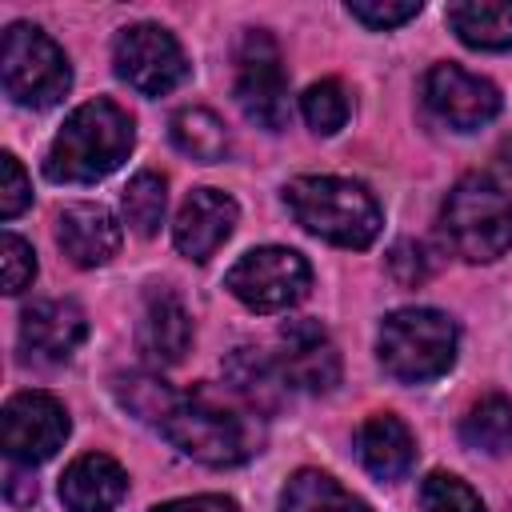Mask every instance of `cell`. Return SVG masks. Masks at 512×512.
Instances as JSON below:
<instances>
[{
	"mask_svg": "<svg viewBox=\"0 0 512 512\" xmlns=\"http://www.w3.org/2000/svg\"><path fill=\"white\" fill-rule=\"evenodd\" d=\"M116 396L128 412L148 420L168 444H176L184 456L232 468L260 452V424L252 412L224 408L220 400L204 392H172L156 376H124L116 380Z\"/></svg>",
	"mask_w": 512,
	"mask_h": 512,
	"instance_id": "cell-1",
	"label": "cell"
},
{
	"mask_svg": "<svg viewBox=\"0 0 512 512\" xmlns=\"http://www.w3.org/2000/svg\"><path fill=\"white\" fill-rule=\"evenodd\" d=\"M132 140H136L132 116L120 104L88 100L72 108V116L56 132L44 156V176L56 184H96L128 160Z\"/></svg>",
	"mask_w": 512,
	"mask_h": 512,
	"instance_id": "cell-2",
	"label": "cell"
},
{
	"mask_svg": "<svg viewBox=\"0 0 512 512\" xmlns=\"http://www.w3.org/2000/svg\"><path fill=\"white\" fill-rule=\"evenodd\" d=\"M284 204L304 232L336 248H368L384 224L376 196L344 176H296L284 188Z\"/></svg>",
	"mask_w": 512,
	"mask_h": 512,
	"instance_id": "cell-3",
	"label": "cell"
},
{
	"mask_svg": "<svg viewBox=\"0 0 512 512\" xmlns=\"http://www.w3.org/2000/svg\"><path fill=\"white\" fill-rule=\"evenodd\" d=\"M448 248L468 264L500 260L512 248V196L492 176H460L440 208Z\"/></svg>",
	"mask_w": 512,
	"mask_h": 512,
	"instance_id": "cell-4",
	"label": "cell"
},
{
	"mask_svg": "<svg viewBox=\"0 0 512 512\" xmlns=\"http://www.w3.org/2000/svg\"><path fill=\"white\" fill-rule=\"evenodd\" d=\"M376 352L392 380L428 384L456 364V324L436 308H400L384 316Z\"/></svg>",
	"mask_w": 512,
	"mask_h": 512,
	"instance_id": "cell-5",
	"label": "cell"
},
{
	"mask_svg": "<svg viewBox=\"0 0 512 512\" xmlns=\"http://www.w3.org/2000/svg\"><path fill=\"white\" fill-rule=\"evenodd\" d=\"M4 92L24 108H52L72 88V68L64 48L36 24H8L0 44Z\"/></svg>",
	"mask_w": 512,
	"mask_h": 512,
	"instance_id": "cell-6",
	"label": "cell"
},
{
	"mask_svg": "<svg viewBox=\"0 0 512 512\" xmlns=\"http://www.w3.org/2000/svg\"><path fill=\"white\" fill-rule=\"evenodd\" d=\"M308 284H312L308 260L280 244L244 252L224 276V288L252 312H284L308 296Z\"/></svg>",
	"mask_w": 512,
	"mask_h": 512,
	"instance_id": "cell-7",
	"label": "cell"
},
{
	"mask_svg": "<svg viewBox=\"0 0 512 512\" xmlns=\"http://www.w3.org/2000/svg\"><path fill=\"white\" fill-rule=\"evenodd\" d=\"M236 104L240 112L268 132H280L288 124V76L280 48L268 32L252 28L244 32L236 48Z\"/></svg>",
	"mask_w": 512,
	"mask_h": 512,
	"instance_id": "cell-8",
	"label": "cell"
},
{
	"mask_svg": "<svg viewBox=\"0 0 512 512\" xmlns=\"http://www.w3.org/2000/svg\"><path fill=\"white\" fill-rule=\"evenodd\" d=\"M116 76L140 96H164L188 76V56L160 24H128L112 40Z\"/></svg>",
	"mask_w": 512,
	"mask_h": 512,
	"instance_id": "cell-9",
	"label": "cell"
},
{
	"mask_svg": "<svg viewBox=\"0 0 512 512\" xmlns=\"http://www.w3.org/2000/svg\"><path fill=\"white\" fill-rule=\"evenodd\" d=\"M68 412L56 396L48 392H20L4 404L0 416V440H4V456L12 464H44L52 460L64 440H68Z\"/></svg>",
	"mask_w": 512,
	"mask_h": 512,
	"instance_id": "cell-10",
	"label": "cell"
},
{
	"mask_svg": "<svg viewBox=\"0 0 512 512\" xmlns=\"http://www.w3.org/2000/svg\"><path fill=\"white\" fill-rule=\"evenodd\" d=\"M424 104L456 132H476L500 112V92L492 80L464 72L460 64H432L424 76Z\"/></svg>",
	"mask_w": 512,
	"mask_h": 512,
	"instance_id": "cell-11",
	"label": "cell"
},
{
	"mask_svg": "<svg viewBox=\"0 0 512 512\" xmlns=\"http://www.w3.org/2000/svg\"><path fill=\"white\" fill-rule=\"evenodd\" d=\"M276 368L284 384L300 392H332L340 384V352L316 320H288L280 328Z\"/></svg>",
	"mask_w": 512,
	"mask_h": 512,
	"instance_id": "cell-12",
	"label": "cell"
},
{
	"mask_svg": "<svg viewBox=\"0 0 512 512\" xmlns=\"http://www.w3.org/2000/svg\"><path fill=\"white\" fill-rule=\"evenodd\" d=\"M88 336V316L72 300H36L20 316V352L36 364H64Z\"/></svg>",
	"mask_w": 512,
	"mask_h": 512,
	"instance_id": "cell-13",
	"label": "cell"
},
{
	"mask_svg": "<svg viewBox=\"0 0 512 512\" xmlns=\"http://www.w3.org/2000/svg\"><path fill=\"white\" fill-rule=\"evenodd\" d=\"M236 220H240V208H236V200L228 192H220V188H192L188 200L176 212L172 240H176L180 256L204 264L232 236Z\"/></svg>",
	"mask_w": 512,
	"mask_h": 512,
	"instance_id": "cell-14",
	"label": "cell"
},
{
	"mask_svg": "<svg viewBox=\"0 0 512 512\" xmlns=\"http://www.w3.org/2000/svg\"><path fill=\"white\" fill-rule=\"evenodd\" d=\"M56 244L76 268H100L120 252V224L104 204H68L56 216Z\"/></svg>",
	"mask_w": 512,
	"mask_h": 512,
	"instance_id": "cell-15",
	"label": "cell"
},
{
	"mask_svg": "<svg viewBox=\"0 0 512 512\" xmlns=\"http://www.w3.org/2000/svg\"><path fill=\"white\" fill-rule=\"evenodd\" d=\"M136 344L152 364H180L192 344V316L172 288H148Z\"/></svg>",
	"mask_w": 512,
	"mask_h": 512,
	"instance_id": "cell-16",
	"label": "cell"
},
{
	"mask_svg": "<svg viewBox=\"0 0 512 512\" xmlns=\"http://www.w3.org/2000/svg\"><path fill=\"white\" fill-rule=\"evenodd\" d=\"M128 492V472L104 456L84 452L76 456L60 476V500L68 512H112Z\"/></svg>",
	"mask_w": 512,
	"mask_h": 512,
	"instance_id": "cell-17",
	"label": "cell"
},
{
	"mask_svg": "<svg viewBox=\"0 0 512 512\" xmlns=\"http://www.w3.org/2000/svg\"><path fill=\"white\" fill-rule=\"evenodd\" d=\"M356 448H360V460L372 476L380 480H400L412 460H416V440L408 432V424L392 412H380V416H368L360 424V436H356Z\"/></svg>",
	"mask_w": 512,
	"mask_h": 512,
	"instance_id": "cell-18",
	"label": "cell"
},
{
	"mask_svg": "<svg viewBox=\"0 0 512 512\" xmlns=\"http://www.w3.org/2000/svg\"><path fill=\"white\" fill-rule=\"evenodd\" d=\"M448 28L460 36V44L480 52L512 48V0H464L448 4Z\"/></svg>",
	"mask_w": 512,
	"mask_h": 512,
	"instance_id": "cell-19",
	"label": "cell"
},
{
	"mask_svg": "<svg viewBox=\"0 0 512 512\" xmlns=\"http://www.w3.org/2000/svg\"><path fill=\"white\" fill-rule=\"evenodd\" d=\"M280 512H372L360 496H352L340 480L316 468H300L284 492H280Z\"/></svg>",
	"mask_w": 512,
	"mask_h": 512,
	"instance_id": "cell-20",
	"label": "cell"
},
{
	"mask_svg": "<svg viewBox=\"0 0 512 512\" xmlns=\"http://www.w3.org/2000/svg\"><path fill=\"white\" fill-rule=\"evenodd\" d=\"M228 380H232V392L252 408V412H268L280 404V392L288 388L276 360L252 352V348H240L232 360H228Z\"/></svg>",
	"mask_w": 512,
	"mask_h": 512,
	"instance_id": "cell-21",
	"label": "cell"
},
{
	"mask_svg": "<svg viewBox=\"0 0 512 512\" xmlns=\"http://www.w3.org/2000/svg\"><path fill=\"white\" fill-rule=\"evenodd\" d=\"M168 128H172V144L196 164H216L228 156V128L212 108H180Z\"/></svg>",
	"mask_w": 512,
	"mask_h": 512,
	"instance_id": "cell-22",
	"label": "cell"
},
{
	"mask_svg": "<svg viewBox=\"0 0 512 512\" xmlns=\"http://www.w3.org/2000/svg\"><path fill=\"white\" fill-rule=\"evenodd\" d=\"M460 440L476 452H488V456H504L512 448V400L504 396H480L464 420H460Z\"/></svg>",
	"mask_w": 512,
	"mask_h": 512,
	"instance_id": "cell-23",
	"label": "cell"
},
{
	"mask_svg": "<svg viewBox=\"0 0 512 512\" xmlns=\"http://www.w3.org/2000/svg\"><path fill=\"white\" fill-rule=\"evenodd\" d=\"M120 208H124V224L136 232V236H156L160 224H164V208H168V192H164V176L156 172H136L120 196Z\"/></svg>",
	"mask_w": 512,
	"mask_h": 512,
	"instance_id": "cell-24",
	"label": "cell"
},
{
	"mask_svg": "<svg viewBox=\"0 0 512 512\" xmlns=\"http://www.w3.org/2000/svg\"><path fill=\"white\" fill-rule=\"evenodd\" d=\"M348 108H352V104H348V92H344L340 80H316V84H308L304 96H300V112H304L308 128L320 132V136L340 132V128L348 124Z\"/></svg>",
	"mask_w": 512,
	"mask_h": 512,
	"instance_id": "cell-25",
	"label": "cell"
},
{
	"mask_svg": "<svg viewBox=\"0 0 512 512\" xmlns=\"http://www.w3.org/2000/svg\"><path fill=\"white\" fill-rule=\"evenodd\" d=\"M420 504L424 512H484V500L476 488H468L452 472H428L420 484Z\"/></svg>",
	"mask_w": 512,
	"mask_h": 512,
	"instance_id": "cell-26",
	"label": "cell"
},
{
	"mask_svg": "<svg viewBox=\"0 0 512 512\" xmlns=\"http://www.w3.org/2000/svg\"><path fill=\"white\" fill-rule=\"evenodd\" d=\"M0 276H4V292L8 296L24 292L36 280V252L16 232H4V240H0Z\"/></svg>",
	"mask_w": 512,
	"mask_h": 512,
	"instance_id": "cell-27",
	"label": "cell"
},
{
	"mask_svg": "<svg viewBox=\"0 0 512 512\" xmlns=\"http://www.w3.org/2000/svg\"><path fill=\"white\" fill-rule=\"evenodd\" d=\"M348 16L360 20L372 32H388V28H400V24L416 20L420 0H400V4H392V0H348Z\"/></svg>",
	"mask_w": 512,
	"mask_h": 512,
	"instance_id": "cell-28",
	"label": "cell"
},
{
	"mask_svg": "<svg viewBox=\"0 0 512 512\" xmlns=\"http://www.w3.org/2000/svg\"><path fill=\"white\" fill-rule=\"evenodd\" d=\"M388 272L396 276V284H404V288H420V284L432 276V256H428L424 244H416V240H400V244H392V252H388Z\"/></svg>",
	"mask_w": 512,
	"mask_h": 512,
	"instance_id": "cell-29",
	"label": "cell"
},
{
	"mask_svg": "<svg viewBox=\"0 0 512 512\" xmlns=\"http://www.w3.org/2000/svg\"><path fill=\"white\" fill-rule=\"evenodd\" d=\"M0 172H4V184H0V216L4 220H16L28 208V200H32V184H28V176H24V168H20V160L12 152L0 156Z\"/></svg>",
	"mask_w": 512,
	"mask_h": 512,
	"instance_id": "cell-30",
	"label": "cell"
},
{
	"mask_svg": "<svg viewBox=\"0 0 512 512\" xmlns=\"http://www.w3.org/2000/svg\"><path fill=\"white\" fill-rule=\"evenodd\" d=\"M152 512H240L232 496H220V492H204V496H184V500H168Z\"/></svg>",
	"mask_w": 512,
	"mask_h": 512,
	"instance_id": "cell-31",
	"label": "cell"
},
{
	"mask_svg": "<svg viewBox=\"0 0 512 512\" xmlns=\"http://www.w3.org/2000/svg\"><path fill=\"white\" fill-rule=\"evenodd\" d=\"M4 496H8L12 504H20V508H24V504H32V500H36V480H28L24 472H16V468H12V472H8V480H4Z\"/></svg>",
	"mask_w": 512,
	"mask_h": 512,
	"instance_id": "cell-32",
	"label": "cell"
}]
</instances>
